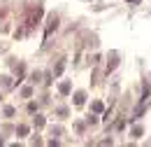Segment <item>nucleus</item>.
Wrapping results in <instances>:
<instances>
[{"instance_id":"f257e3e1","label":"nucleus","mask_w":151,"mask_h":147,"mask_svg":"<svg viewBox=\"0 0 151 147\" xmlns=\"http://www.w3.org/2000/svg\"><path fill=\"white\" fill-rule=\"evenodd\" d=\"M128 2H139V0H128Z\"/></svg>"}]
</instances>
